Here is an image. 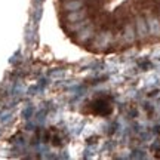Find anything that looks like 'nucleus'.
Masks as SVG:
<instances>
[{
  "label": "nucleus",
  "mask_w": 160,
  "mask_h": 160,
  "mask_svg": "<svg viewBox=\"0 0 160 160\" xmlns=\"http://www.w3.org/2000/svg\"><path fill=\"white\" fill-rule=\"evenodd\" d=\"M135 31H137V37H145L148 34V25H147V21L144 18H137Z\"/></svg>",
  "instance_id": "f257e3e1"
},
{
  "label": "nucleus",
  "mask_w": 160,
  "mask_h": 160,
  "mask_svg": "<svg viewBox=\"0 0 160 160\" xmlns=\"http://www.w3.org/2000/svg\"><path fill=\"white\" fill-rule=\"evenodd\" d=\"M147 25H148V33L153 36H159L160 34V21L154 17H148L147 19Z\"/></svg>",
  "instance_id": "f03ea898"
},
{
  "label": "nucleus",
  "mask_w": 160,
  "mask_h": 160,
  "mask_svg": "<svg viewBox=\"0 0 160 160\" xmlns=\"http://www.w3.org/2000/svg\"><path fill=\"white\" fill-rule=\"evenodd\" d=\"M62 8L67 12H73V11H79L83 8V2L82 0H65L62 3Z\"/></svg>",
  "instance_id": "7ed1b4c3"
}]
</instances>
